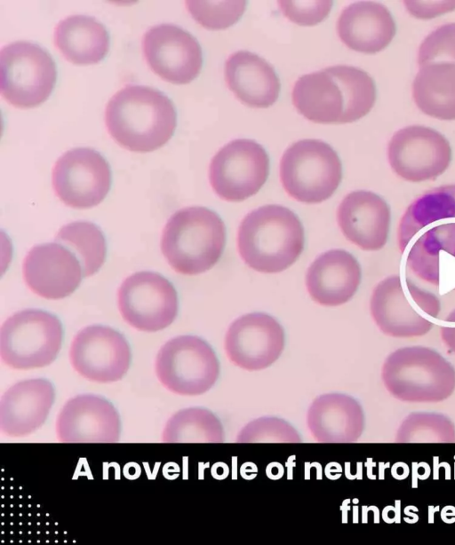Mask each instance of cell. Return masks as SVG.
Segmentation results:
<instances>
[{
	"instance_id": "cell-1",
	"label": "cell",
	"mask_w": 455,
	"mask_h": 545,
	"mask_svg": "<svg viewBox=\"0 0 455 545\" xmlns=\"http://www.w3.org/2000/svg\"><path fill=\"white\" fill-rule=\"evenodd\" d=\"M397 246L415 276L444 292L455 291V184L411 201L398 225Z\"/></svg>"
},
{
	"instance_id": "cell-2",
	"label": "cell",
	"mask_w": 455,
	"mask_h": 545,
	"mask_svg": "<svg viewBox=\"0 0 455 545\" xmlns=\"http://www.w3.org/2000/svg\"><path fill=\"white\" fill-rule=\"evenodd\" d=\"M291 98L296 109L312 122L344 123L360 119L371 109L376 88L363 70L334 66L300 76Z\"/></svg>"
},
{
	"instance_id": "cell-3",
	"label": "cell",
	"mask_w": 455,
	"mask_h": 545,
	"mask_svg": "<svg viewBox=\"0 0 455 545\" xmlns=\"http://www.w3.org/2000/svg\"><path fill=\"white\" fill-rule=\"evenodd\" d=\"M105 122L109 134L134 152L153 151L165 144L176 127V111L161 91L127 85L108 101Z\"/></svg>"
},
{
	"instance_id": "cell-4",
	"label": "cell",
	"mask_w": 455,
	"mask_h": 545,
	"mask_svg": "<svg viewBox=\"0 0 455 545\" xmlns=\"http://www.w3.org/2000/svg\"><path fill=\"white\" fill-rule=\"evenodd\" d=\"M304 229L298 216L276 204L249 212L237 232V249L251 269L277 273L290 267L304 249Z\"/></svg>"
},
{
	"instance_id": "cell-5",
	"label": "cell",
	"mask_w": 455,
	"mask_h": 545,
	"mask_svg": "<svg viewBox=\"0 0 455 545\" xmlns=\"http://www.w3.org/2000/svg\"><path fill=\"white\" fill-rule=\"evenodd\" d=\"M226 243V226L213 210L193 206L176 211L167 221L161 250L179 273L196 275L213 267Z\"/></svg>"
},
{
	"instance_id": "cell-6",
	"label": "cell",
	"mask_w": 455,
	"mask_h": 545,
	"mask_svg": "<svg viewBox=\"0 0 455 545\" xmlns=\"http://www.w3.org/2000/svg\"><path fill=\"white\" fill-rule=\"evenodd\" d=\"M381 378L387 391L405 402H440L455 390L454 367L438 351L425 346L391 352L383 363Z\"/></svg>"
},
{
	"instance_id": "cell-7",
	"label": "cell",
	"mask_w": 455,
	"mask_h": 545,
	"mask_svg": "<svg viewBox=\"0 0 455 545\" xmlns=\"http://www.w3.org/2000/svg\"><path fill=\"white\" fill-rule=\"evenodd\" d=\"M441 304L432 293L399 275L380 280L374 288L370 311L379 330L395 338L419 337L433 328L429 318H436Z\"/></svg>"
},
{
	"instance_id": "cell-8",
	"label": "cell",
	"mask_w": 455,
	"mask_h": 545,
	"mask_svg": "<svg viewBox=\"0 0 455 545\" xmlns=\"http://www.w3.org/2000/svg\"><path fill=\"white\" fill-rule=\"evenodd\" d=\"M342 178L337 153L319 139H302L288 147L280 162V178L286 193L304 203L330 198Z\"/></svg>"
},
{
	"instance_id": "cell-9",
	"label": "cell",
	"mask_w": 455,
	"mask_h": 545,
	"mask_svg": "<svg viewBox=\"0 0 455 545\" xmlns=\"http://www.w3.org/2000/svg\"><path fill=\"white\" fill-rule=\"evenodd\" d=\"M62 336L56 316L36 309L18 312L1 327V359L14 369L46 367L57 358Z\"/></svg>"
},
{
	"instance_id": "cell-10",
	"label": "cell",
	"mask_w": 455,
	"mask_h": 545,
	"mask_svg": "<svg viewBox=\"0 0 455 545\" xmlns=\"http://www.w3.org/2000/svg\"><path fill=\"white\" fill-rule=\"evenodd\" d=\"M55 81L52 58L39 45L18 41L2 48L0 90L12 105L28 108L41 104L51 94Z\"/></svg>"
},
{
	"instance_id": "cell-11",
	"label": "cell",
	"mask_w": 455,
	"mask_h": 545,
	"mask_svg": "<svg viewBox=\"0 0 455 545\" xmlns=\"http://www.w3.org/2000/svg\"><path fill=\"white\" fill-rule=\"evenodd\" d=\"M159 382L182 396L209 391L220 375V362L212 346L195 336H180L166 342L156 359Z\"/></svg>"
},
{
	"instance_id": "cell-12",
	"label": "cell",
	"mask_w": 455,
	"mask_h": 545,
	"mask_svg": "<svg viewBox=\"0 0 455 545\" xmlns=\"http://www.w3.org/2000/svg\"><path fill=\"white\" fill-rule=\"evenodd\" d=\"M269 160L265 149L247 138L235 139L213 156L209 178L215 194L228 201H242L265 184Z\"/></svg>"
},
{
	"instance_id": "cell-13",
	"label": "cell",
	"mask_w": 455,
	"mask_h": 545,
	"mask_svg": "<svg viewBox=\"0 0 455 545\" xmlns=\"http://www.w3.org/2000/svg\"><path fill=\"white\" fill-rule=\"evenodd\" d=\"M117 300L124 320L141 331L164 329L178 313L174 287L156 272H139L126 278L118 289Z\"/></svg>"
},
{
	"instance_id": "cell-14",
	"label": "cell",
	"mask_w": 455,
	"mask_h": 545,
	"mask_svg": "<svg viewBox=\"0 0 455 545\" xmlns=\"http://www.w3.org/2000/svg\"><path fill=\"white\" fill-rule=\"evenodd\" d=\"M393 170L404 180L422 182L436 178L449 167L451 149L438 131L412 125L396 131L387 147Z\"/></svg>"
},
{
	"instance_id": "cell-15",
	"label": "cell",
	"mask_w": 455,
	"mask_h": 545,
	"mask_svg": "<svg viewBox=\"0 0 455 545\" xmlns=\"http://www.w3.org/2000/svg\"><path fill=\"white\" fill-rule=\"evenodd\" d=\"M111 183L106 160L92 148H74L62 154L52 169V186L66 205L86 209L98 205Z\"/></svg>"
},
{
	"instance_id": "cell-16",
	"label": "cell",
	"mask_w": 455,
	"mask_h": 545,
	"mask_svg": "<svg viewBox=\"0 0 455 545\" xmlns=\"http://www.w3.org/2000/svg\"><path fill=\"white\" fill-rule=\"evenodd\" d=\"M73 368L84 378L107 383L127 373L131 350L124 336L106 326H89L74 337L69 350Z\"/></svg>"
},
{
	"instance_id": "cell-17",
	"label": "cell",
	"mask_w": 455,
	"mask_h": 545,
	"mask_svg": "<svg viewBox=\"0 0 455 545\" xmlns=\"http://www.w3.org/2000/svg\"><path fill=\"white\" fill-rule=\"evenodd\" d=\"M284 344V330L275 318L265 312H251L231 323L224 346L234 365L255 371L276 361Z\"/></svg>"
},
{
	"instance_id": "cell-18",
	"label": "cell",
	"mask_w": 455,
	"mask_h": 545,
	"mask_svg": "<svg viewBox=\"0 0 455 545\" xmlns=\"http://www.w3.org/2000/svg\"><path fill=\"white\" fill-rule=\"evenodd\" d=\"M142 47L148 66L168 82L188 83L200 72L201 47L180 27L160 24L151 28L143 36Z\"/></svg>"
},
{
	"instance_id": "cell-19",
	"label": "cell",
	"mask_w": 455,
	"mask_h": 545,
	"mask_svg": "<svg viewBox=\"0 0 455 545\" xmlns=\"http://www.w3.org/2000/svg\"><path fill=\"white\" fill-rule=\"evenodd\" d=\"M56 434L63 443H116L120 438L121 420L116 407L103 397L77 395L60 411Z\"/></svg>"
},
{
	"instance_id": "cell-20",
	"label": "cell",
	"mask_w": 455,
	"mask_h": 545,
	"mask_svg": "<svg viewBox=\"0 0 455 545\" xmlns=\"http://www.w3.org/2000/svg\"><path fill=\"white\" fill-rule=\"evenodd\" d=\"M23 278L36 295L47 299H60L79 286L83 272L76 257L60 243L33 247L22 265Z\"/></svg>"
},
{
	"instance_id": "cell-21",
	"label": "cell",
	"mask_w": 455,
	"mask_h": 545,
	"mask_svg": "<svg viewBox=\"0 0 455 545\" xmlns=\"http://www.w3.org/2000/svg\"><path fill=\"white\" fill-rule=\"evenodd\" d=\"M337 220L347 240L363 250L377 251L387 241L391 210L377 194L354 191L341 201Z\"/></svg>"
},
{
	"instance_id": "cell-22",
	"label": "cell",
	"mask_w": 455,
	"mask_h": 545,
	"mask_svg": "<svg viewBox=\"0 0 455 545\" xmlns=\"http://www.w3.org/2000/svg\"><path fill=\"white\" fill-rule=\"evenodd\" d=\"M55 399L53 385L43 378L18 382L0 400V431L8 437H24L46 421Z\"/></svg>"
},
{
	"instance_id": "cell-23",
	"label": "cell",
	"mask_w": 455,
	"mask_h": 545,
	"mask_svg": "<svg viewBox=\"0 0 455 545\" xmlns=\"http://www.w3.org/2000/svg\"><path fill=\"white\" fill-rule=\"evenodd\" d=\"M362 278L356 258L344 249H331L318 256L306 273L311 298L324 306H338L355 294Z\"/></svg>"
},
{
	"instance_id": "cell-24",
	"label": "cell",
	"mask_w": 455,
	"mask_h": 545,
	"mask_svg": "<svg viewBox=\"0 0 455 545\" xmlns=\"http://www.w3.org/2000/svg\"><path fill=\"white\" fill-rule=\"evenodd\" d=\"M307 426L315 440L322 443H351L361 437L364 415L351 396L327 393L314 399L307 414Z\"/></svg>"
},
{
	"instance_id": "cell-25",
	"label": "cell",
	"mask_w": 455,
	"mask_h": 545,
	"mask_svg": "<svg viewBox=\"0 0 455 545\" xmlns=\"http://www.w3.org/2000/svg\"><path fill=\"white\" fill-rule=\"evenodd\" d=\"M337 30L339 38L347 47L360 52L375 53L392 41L395 34V24L385 5L360 1L347 5L342 11Z\"/></svg>"
},
{
	"instance_id": "cell-26",
	"label": "cell",
	"mask_w": 455,
	"mask_h": 545,
	"mask_svg": "<svg viewBox=\"0 0 455 545\" xmlns=\"http://www.w3.org/2000/svg\"><path fill=\"white\" fill-rule=\"evenodd\" d=\"M225 79L235 97L252 107H267L279 95L280 83L273 67L250 51H241L228 57Z\"/></svg>"
},
{
	"instance_id": "cell-27",
	"label": "cell",
	"mask_w": 455,
	"mask_h": 545,
	"mask_svg": "<svg viewBox=\"0 0 455 545\" xmlns=\"http://www.w3.org/2000/svg\"><path fill=\"white\" fill-rule=\"evenodd\" d=\"M54 43L61 54L75 64L99 62L108 50L105 27L92 17H68L55 28Z\"/></svg>"
},
{
	"instance_id": "cell-28",
	"label": "cell",
	"mask_w": 455,
	"mask_h": 545,
	"mask_svg": "<svg viewBox=\"0 0 455 545\" xmlns=\"http://www.w3.org/2000/svg\"><path fill=\"white\" fill-rule=\"evenodd\" d=\"M413 99L425 114L442 120L455 119V63L433 61L419 66Z\"/></svg>"
},
{
	"instance_id": "cell-29",
	"label": "cell",
	"mask_w": 455,
	"mask_h": 545,
	"mask_svg": "<svg viewBox=\"0 0 455 545\" xmlns=\"http://www.w3.org/2000/svg\"><path fill=\"white\" fill-rule=\"evenodd\" d=\"M223 426L210 410L188 407L172 415L162 432L165 443H221Z\"/></svg>"
},
{
	"instance_id": "cell-30",
	"label": "cell",
	"mask_w": 455,
	"mask_h": 545,
	"mask_svg": "<svg viewBox=\"0 0 455 545\" xmlns=\"http://www.w3.org/2000/svg\"><path fill=\"white\" fill-rule=\"evenodd\" d=\"M55 241L68 249L80 262L83 276L96 273L106 257V241L100 228L88 221H75L62 226Z\"/></svg>"
},
{
	"instance_id": "cell-31",
	"label": "cell",
	"mask_w": 455,
	"mask_h": 545,
	"mask_svg": "<svg viewBox=\"0 0 455 545\" xmlns=\"http://www.w3.org/2000/svg\"><path fill=\"white\" fill-rule=\"evenodd\" d=\"M399 443H453L455 425L447 416L435 412H414L398 427Z\"/></svg>"
},
{
	"instance_id": "cell-32",
	"label": "cell",
	"mask_w": 455,
	"mask_h": 545,
	"mask_svg": "<svg viewBox=\"0 0 455 545\" xmlns=\"http://www.w3.org/2000/svg\"><path fill=\"white\" fill-rule=\"evenodd\" d=\"M193 18L211 29L226 28L235 23L244 12V1H187Z\"/></svg>"
},
{
	"instance_id": "cell-33",
	"label": "cell",
	"mask_w": 455,
	"mask_h": 545,
	"mask_svg": "<svg viewBox=\"0 0 455 545\" xmlns=\"http://www.w3.org/2000/svg\"><path fill=\"white\" fill-rule=\"evenodd\" d=\"M239 443H299V434L288 422L260 417L248 423L237 434Z\"/></svg>"
},
{
	"instance_id": "cell-34",
	"label": "cell",
	"mask_w": 455,
	"mask_h": 545,
	"mask_svg": "<svg viewBox=\"0 0 455 545\" xmlns=\"http://www.w3.org/2000/svg\"><path fill=\"white\" fill-rule=\"evenodd\" d=\"M433 61L455 63V23L437 28L421 43L418 53L419 65Z\"/></svg>"
},
{
	"instance_id": "cell-35",
	"label": "cell",
	"mask_w": 455,
	"mask_h": 545,
	"mask_svg": "<svg viewBox=\"0 0 455 545\" xmlns=\"http://www.w3.org/2000/svg\"><path fill=\"white\" fill-rule=\"evenodd\" d=\"M282 12L299 25H315L331 11V1H279Z\"/></svg>"
},
{
	"instance_id": "cell-36",
	"label": "cell",
	"mask_w": 455,
	"mask_h": 545,
	"mask_svg": "<svg viewBox=\"0 0 455 545\" xmlns=\"http://www.w3.org/2000/svg\"><path fill=\"white\" fill-rule=\"evenodd\" d=\"M409 11L418 18H432L438 13L450 11L455 7V2H405Z\"/></svg>"
},
{
	"instance_id": "cell-37",
	"label": "cell",
	"mask_w": 455,
	"mask_h": 545,
	"mask_svg": "<svg viewBox=\"0 0 455 545\" xmlns=\"http://www.w3.org/2000/svg\"><path fill=\"white\" fill-rule=\"evenodd\" d=\"M440 335L444 345L455 353V309L447 315L445 324L441 328Z\"/></svg>"
}]
</instances>
